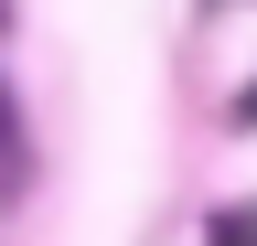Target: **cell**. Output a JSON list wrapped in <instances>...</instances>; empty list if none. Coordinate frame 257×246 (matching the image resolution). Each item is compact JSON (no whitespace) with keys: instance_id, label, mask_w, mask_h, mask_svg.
Returning <instances> with one entry per match:
<instances>
[{"instance_id":"cell-1","label":"cell","mask_w":257,"mask_h":246,"mask_svg":"<svg viewBox=\"0 0 257 246\" xmlns=\"http://www.w3.org/2000/svg\"><path fill=\"white\" fill-rule=\"evenodd\" d=\"M22 182V107H11V86H0V193Z\"/></svg>"},{"instance_id":"cell-2","label":"cell","mask_w":257,"mask_h":246,"mask_svg":"<svg viewBox=\"0 0 257 246\" xmlns=\"http://www.w3.org/2000/svg\"><path fill=\"white\" fill-rule=\"evenodd\" d=\"M204 246H257V214H246V203H236V214H214V235H204Z\"/></svg>"}]
</instances>
